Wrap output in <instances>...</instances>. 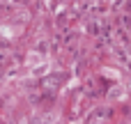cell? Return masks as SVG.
I'll list each match as a JSON object with an SVG mask.
<instances>
[{"mask_svg":"<svg viewBox=\"0 0 131 124\" xmlns=\"http://www.w3.org/2000/svg\"><path fill=\"white\" fill-rule=\"evenodd\" d=\"M25 64H28V71L32 76H39V74H46L48 71V60L44 55H39V53H30L28 60H25Z\"/></svg>","mask_w":131,"mask_h":124,"instance_id":"cell-1","label":"cell"}]
</instances>
